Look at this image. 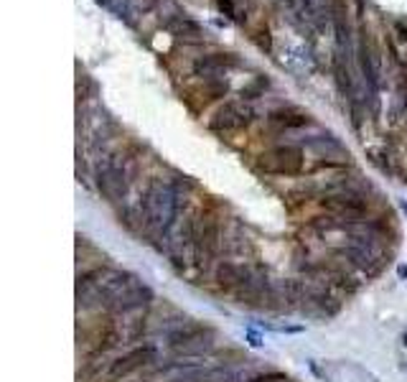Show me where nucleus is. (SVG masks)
<instances>
[{
    "label": "nucleus",
    "instance_id": "obj_18",
    "mask_svg": "<svg viewBox=\"0 0 407 382\" xmlns=\"http://www.w3.org/2000/svg\"><path fill=\"white\" fill-rule=\"evenodd\" d=\"M405 347H407V334H405Z\"/></svg>",
    "mask_w": 407,
    "mask_h": 382
},
{
    "label": "nucleus",
    "instance_id": "obj_15",
    "mask_svg": "<svg viewBox=\"0 0 407 382\" xmlns=\"http://www.w3.org/2000/svg\"><path fill=\"white\" fill-rule=\"evenodd\" d=\"M397 31H400V39H402V41H407V28L402 26V23H397Z\"/></svg>",
    "mask_w": 407,
    "mask_h": 382
},
{
    "label": "nucleus",
    "instance_id": "obj_12",
    "mask_svg": "<svg viewBox=\"0 0 407 382\" xmlns=\"http://www.w3.org/2000/svg\"><path fill=\"white\" fill-rule=\"evenodd\" d=\"M267 87V79H257L252 87H245L242 89V100H254V97H260L262 89Z\"/></svg>",
    "mask_w": 407,
    "mask_h": 382
},
{
    "label": "nucleus",
    "instance_id": "obj_11",
    "mask_svg": "<svg viewBox=\"0 0 407 382\" xmlns=\"http://www.w3.org/2000/svg\"><path fill=\"white\" fill-rule=\"evenodd\" d=\"M168 28H171V34H174L176 39L201 41V28H199V23L188 20L186 15H179L176 20H171V23H168Z\"/></svg>",
    "mask_w": 407,
    "mask_h": 382
},
{
    "label": "nucleus",
    "instance_id": "obj_13",
    "mask_svg": "<svg viewBox=\"0 0 407 382\" xmlns=\"http://www.w3.org/2000/svg\"><path fill=\"white\" fill-rule=\"evenodd\" d=\"M240 382H285V375L283 372H265V375H252Z\"/></svg>",
    "mask_w": 407,
    "mask_h": 382
},
{
    "label": "nucleus",
    "instance_id": "obj_6",
    "mask_svg": "<svg viewBox=\"0 0 407 382\" xmlns=\"http://www.w3.org/2000/svg\"><path fill=\"white\" fill-rule=\"evenodd\" d=\"M260 273L257 268L247 265V262H234V260H219L217 268H214V281L219 283L221 291H229V293H237L245 286L254 281V275Z\"/></svg>",
    "mask_w": 407,
    "mask_h": 382
},
{
    "label": "nucleus",
    "instance_id": "obj_8",
    "mask_svg": "<svg viewBox=\"0 0 407 382\" xmlns=\"http://www.w3.org/2000/svg\"><path fill=\"white\" fill-rule=\"evenodd\" d=\"M158 359V347L155 344H143V347L127 349L125 355H120L110 364V375L112 377H125L135 369H146L148 364H153Z\"/></svg>",
    "mask_w": 407,
    "mask_h": 382
},
{
    "label": "nucleus",
    "instance_id": "obj_14",
    "mask_svg": "<svg viewBox=\"0 0 407 382\" xmlns=\"http://www.w3.org/2000/svg\"><path fill=\"white\" fill-rule=\"evenodd\" d=\"M217 3H219V11H221V13H227L229 18H237V15H234L232 0H217Z\"/></svg>",
    "mask_w": 407,
    "mask_h": 382
},
{
    "label": "nucleus",
    "instance_id": "obj_9",
    "mask_svg": "<svg viewBox=\"0 0 407 382\" xmlns=\"http://www.w3.org/2000/svg\"><path fill=\"white\" fill-rule=\"evenodd\" d=\"M270 122L273 125H280V127H303V125H311V117L306 113L295 108H285V110H273L270 113Z\"/></svg>",
    "mask_w": 407,
    "mask_h": 382
},
{
    "label": "nucleus",
    "instance_id": "obj_10",
    "mask_svg": "<svg viewBox=\"0 0 407 382\" xmlns=\"http://www.w3.org/2000/svg\"><path fill=\"white\" fill-rule=\"evenodd\" d=\"M227 64H232V59H227L224 54L204 56V59H199L194 64V74L196 77H207V79H212L214 74L219 72V69H224Z\"/></svg>",
    "mask_w": 407,
    "mask_h": 382
},
{
    "label": "nucleus",
    "instance_id": "obj_5",
    "mask_svg": "<svg viewBox=\"0 0 407 382\" xmlns=\"http://www.w3.org/2000/svg\"><path fill=\"white\" fill-rule=\"evenodd\" d=\"M260 168L267 174H280V176H295L303 168V148L285 143V146H275L267 153H262Z\"/></svg>",
    "mask_w": 407,
    "mask_h": 382
},
{
    "label": "nucleus",
    "instance_id": "obj_17",
    "mask_svg": "<svg viewBox=\"0 0 407 382\" xmlns=\"http://www.w3.org/2000/svg\"><path fill=\"white\" fill-rule=\"evenodd\" d=\"M94 3H100V6H102V3H107V0H94Z\"/></svg>",
    "mask_w": 407,
    "mask_h": 382
},
{
    "label": "nucleus",
    "instance_id": "obj_16",
    "mask_svg": "<svg viewBox=\"0 0 407 382\" xmlns=\"http://www.w3.org/2000/svg\"><path fill=\"white\" fill-rule=\"evenodd\" d=\"M397 275H400V278H407V265H400V268H397Z\"/></svg>",
    "mask_w": 407,
    "mask_h": 382
},
{
    "label": "nucleus",
    "instance_id": "obj_1",
    "mask_svg": "<svg viewBox=\"0 0 407 382\" xmlns=\"http://www.w3.org/2000/svg\"><path fill=\"white\" fill-rule=\"evenodd\" d=\"M214 336L217 331L207 324L186 321L168 331L166 344L171 355L181 357V359H204L214 352Z\"/></svg>",
    "mask_w": 407,
    "mask_h": 382
},
{
    "label": "nucleus",
    "instance_id": "obj_2",
    "mask_svg": "<svg viewBox=\"0 0 407 382\" xmlns=\"http://www.w3.org/2000/svg\"><path fill=\"white\" fill-rule=\"evenodd\" d=\"M97 189L100 194L105 196L110 204L120 207V201L125 204L127 189H130V171H127V161L120 158V153H110L105 155L97 166Z\"/></svg>",
    "mask_w": 407,
    "mask_h": 382
},
{
    "label": "nucleus",
    "instance_id": "obj_7",
    "mask_svg": "<svg viewBox=\"0 0 407 382\" xmlns=\"http://www.w3.org/2000/svg\"><path fill=\"white\" fill-rule=\"evenodd\" d=\"M252 117H254L252 108H247L245 102H224V105L214 113L209 127H212L214 133L227 135V133H234V130L247 127L250 122H252Z\"/></svg>",
    "mask_w": 407,
    "mask_h": 382
},
{
    "label": "nucleus",
    "instance_id": "obj_3",
    "mask_svg": "<svg viewBox=\"0 0 407 382\" xmlns=\"http://www.w3.org/2000/svg\"><path fill=\"white\" fill-rule=\"evenodd\" d=\"M221 242H224V235H221V219L217 215H207L204 212V219H201V227L196 232L194 248H191V260L199 270L207 273L212 268L214 257L219 255Z\"/></svg>",
    "mask_w": 407,
    "mask_h": 382
},
{
    "label": "nucleus",
    "instance_id": "obj_4",
    "mask_svg": "<svg viewBox=\"0 0 407 382\" xmlns=\"http://www.w3.org/2000/svg\"><path fill=\"white\" fill-rule=\"evenodd\" d=\"M153 301H155L153 291L148 288L146 283L135 281L133 286H127L122 293L115 295L112 301L105 306V311L110 316H130V314H138V311L153 309Z\"/></svg>",
    "mask_w": 407,
    "mask_h": 382
}]
</instances>
